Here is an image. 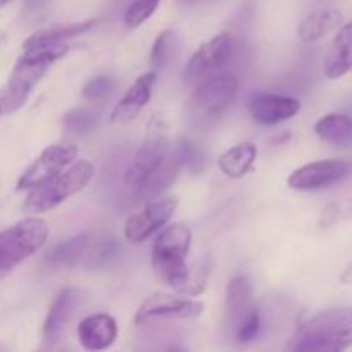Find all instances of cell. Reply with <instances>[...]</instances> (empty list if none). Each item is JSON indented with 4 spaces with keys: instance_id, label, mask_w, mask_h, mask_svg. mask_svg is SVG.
Listing matches in <instances>:
<instances>
[{
    "instance_id": "1",
    "label": "cell",
    "mask_w": 352,
    "mask_h": 352,
    "mask_svg": "<svg viewBox=\"0 0 352 352\" xmlns=\"http://www.w3.org/2000/svg\"><path fill=\"white\" fill-rule=\"evenodd\" d=\"M67 50L69 47L65 43L23 48V54L17 58L9 79L0 88V117L17 112L28 102L31 91L40 82L48 67L64 57Z\"/></svg>"
},
{
    "instance_id": "2",
    "label": "cell",
    "mask_w": 352,
    "mask_h": 352,
    "mask_svg": "<svg viewBox=\"0 0 352 352\" xmlns=\"http://www.w3.org/2000/svg\"><path fill=\"white\" fill-rule=\"evenodd\" d=\"M352 346V306L318 313L298 327L291 349L336 352Z\"/></svg>"
},
{
    "instance_id": "3",
    "label": "cell",
    "mask_w": 352,
    "mask_h": 352,
    "mask_svg": "<svg viewBox=\"0 0 352 352\" xmlns=\"http://www.w3.org/2000/svg\"><path fill=\"white\" fill-rule=\"evenodd\" d=\"M191 229L184 223H172L162 230L153 243L151 250V265L157 277L165 285L182 294L189 278L191 265L186 256L191 248Z\"/></svg>"
},
{
    "instance_id": "4",
    "label": "cell",
    "mask_w": 352,
    "mask_h": 352,
    "mask_svg": "<svg viewBox=\"0 0 352 352\" xmlns=\"http://www.w3.org/2000/svg\"><path fill=\"white\" fill-rule=\"evenodd\" d=\"M95 175V165L88 160L72 162L67 168L58 172L43 184L30 189L23 205V212L28 215L45 213L55 206L62 205L65 199L82 191Z\"/></svg>"
},
{
    "instance_id": "5",
    "label": "cell",
    "mask_w": 352,
    "mask_h": 352,
    "mask_svg": "<svg viewBox=\"0 0 352 352\" xmlns=\"http://www.w3.org/2000/svg\"><path fill=\"white\" fill-rule=\"evenodd\" d=\"M239 93V79L234 72H219L195 88L188 102L189 120L198 127L215 124L230 109Z\"/></svg>"
},
{
    "instance_id": "6",
    "label": "cell",
    "mask_w": 352,
    "mask_h": 352,
    "mask_svg": "<svg viewBox=\"0 0 352 352\" xmlns=\"http://www.w3.org/2000/svg\"><path fill=\"white\" fill-rule=\"evenodd\" d=\"M48 237V223L38 217L19 220L0 230V282L24 260L36 253Z\"/></svg>"
},
{
    "instance_id": "7",
    "label": "cell",
    "mask_w": 352,
    "mask_h": 352,
    "mask_svg": "<svg viewBox=\"0 0 352 352\" xmlns=\"http://www.w3.org/2000/svg\"><path fill=\"white\" fill-rule=\"evenodd\" d=\"M168 153V136L167 126L162 119H151V122L146 127V136L143 143L138 148L136 155L131 160L129 167L126 168L124 174V182L129 188H140L144 184L148 177L153 174Z\"/></svg>"
},
{
    "instance_id": "8",
    "label": "cell",
    "mask_w": 352,
    "mask_h": 352,
    "mask_svg": "<svg viewBox=\"0 0 352 352\" xmlns=\"http://www.w3.org/2000/svg\"><path fill=\"white\" fill-rule=\"evenodd\" d=\"M234 52L232 38L227 33H220L212 40L203 43L189 58L184 69V82L189 88H198L201 82L219 74L220 69L230 60Z\"/></svg>"
},
{
    "instance_id": "9",
    "label": "cell",
    "mask_w": 352,
    "mask_h": 352,
    "mask_svg": "<svg viewBox=\"0 0 352 352\" xmlns=\"http://www.w3.org/2000/svg\"><path fill=\"white\" fill-rule=\"evenodd\" d=\"M205 305L195 299H189V296L182 294H167V292H155L150 294L141 306L138 308L134 323L144 325L153 320H195L203 315Z\"/></svg>"
},
{
    "instance_id": "10",
    "label": "cell",
    "mask_w": 352,
    "mask_h": 352,
    "mask_svg": "<svg viewBox=\"0 0 352 352\" xmlns=\"http://www.w3.org/2000/svg\"><path fill=\"white\" fill-rule=\"evenodd\" d=\"M78 157V146L74 143H57L45 148L36 160L21 174L17 181V191L33 189L43 184L72 164Z\"/></svg>"
},
{
    "instance_id": "11",
    "label": "cell",
    "mask_w": 352,
    "mask_h": 352,
    "mask_svg": "<svg viewBox=\"0 0 352 352\" xmlns=\"http://www.w3.org/2000/svg\"><path fill=\"white\" fill-rule=\"evenodd\" d=\"M349 172L351 165L344 160H318L296 168L287 184L296 191H320L346 179Z\"/></svg>"
},
{
    "instance_id": "12",
    "label": "cell",
    "mask_w": 352,
    "mask_h": 352,
    "mask_svg": "<svg viewBox=\"0 0 352 352\" xmlns=\"http://www.w3.org/2000/svg\"><path fill=\"white\" fill-rule=\"evenodd\" d=\"M177 198H165L150 203L141 212L134 213L127 219L124 226V236L129 243L141 244L153 236L157 230L164 229L168 220L177 210Z\"/></svg>"
},
{
    "instance_id": "13",
    "label": "cell",
    "mask_w": 352,
    "mask_h": 352,
    "mask_svg": "<svg viewBox=\"0 0 352 352\" xmlns=\"http://www.w3.org/2000/svg\"><path fill=\"white\" fill-rule=\"evenodd\" d=\"M251 117L263 126H275L291 119L301 110V103L294 96L256 93L248 102Z\"/></svg>"
},
{
    "instance_id": "14",
    "label": "cell",
    "mask_w": 352,
    "mask_h": 352,
    "mask_svg": "<svg viewBox=\"0 0 352 352\" xmlns=\"http://www.w3.org/2000/svg\"><path fill=\"white\" fill-rule=\"evenodd\" d=\"M157 82V72L150 71L144 72L143 76L136 79L129 86L122 98L119 100L110 113V122L112 124H127L136 119L141 113V110L148 105L153 93V86Z\"/></svg>"
},
{
    "instance_id": "15",
    "label": "cell",
    "mask_w": 352,
    "mask_h": 352,
    "mask_svg": "<svg viewBox=\"0 0 352 352\" xmlns=\"http://www.w3.org/2000/svg\"><path fill=\"white\" fill-rule=\"evenodd\" d=\"M79 301H81V292L78 289L65 287L58 292L45 318L43 337L48 344L60 342L64 333L67 332L69 323L74 318Z\"/></svg>"
},
{
    "instance_id": "16",
    "label": "cell",
    "mask_w": 352,
    "mask_h": 352,
    "mask_svg": "<svg viewBox=\"0 0 352 352\" xmlns=\"http://www.w3.org/2000/svg\"><path fill=\"white\" fill-rule=\"evenodd\" d=\"M117 322L107 313H95L78 325V340L86 351H105L116 342Z\"/></svg>"
},
{
    "instance_id": "17",
    "label": "cell",
    "mask_w": 352,
    "mask_h": 352,
    "mask_svg": "<svg viewBox=\"0 0 352 352\" xmlns=\"http://www.w3.org/2000/svg\"><path fill=\"white\" fill-rule=\"evenodd\" d=\"M253 309V287L250 278L246 275H236L229 280L226 294L227 325L234 333Z\"/></svg>"
},
{
    "instance_id": "18",
    "label": "cell",
    "mask_w": 352,
    "mask_h": 352,
    "mask_svg": "<svg viewBox=\"0 0 352 352\" xmlns=\"http://www.w3.org/2000/svg\"><path fill=\"white\" fill-rule=\"evenodd\" d=\"M323 71L329 79H340L352 71V21L340 28L330 43Z\"/></svg>"
},
{
    "instance_id": "19",
    "label": "cell",
    "mask_w": 352,
    "mask_h": 352,
    "mask_svg": "<svg viewBox=\"0 0 352 352\" xmlns=\"http://www.w3.org/2000/svg\"><path fill=\"white\" fill-rule=\"evenodd\" d=\"M182 165H186V158L181 143H179L175 150H168V153L165 155V158L162 160V164L158 165L157 170L144 181V184H141L140 188H138L140 189L141 198H155V196L160 195V192L164 191L167 186H170L172 181L177 177V172L181 170Z\"/></svg>"
},
{
    "instance_id": "20",
    "label": "cell",
    "mask_w": 352,
    "mask_h": 352,
    "mask_svg": "<svg viewBox=\"0 0 352 352\" xmlns=\"http://www.w3.org/2000/svg\"><path fill=\"white\" fill-rule=\"evenodd\" d=\"M89 241H91V234L81 232L78 236H72L69 239L54 244L45 253V263L55 268L74 267V265L81 263L89 246Z\"/></svg>"
},
{
    "instance_id": "21",
    "label": "cell",
    "mask_w": 352,
    "mask_h": 352,
    "mask_svg": "<svg viewBox=\"0 0 352 352\" xmlns=\"http://www.w3.org/2000/svg\"><path fill=\"white\" fill-rule=\"evenodd\" d=\"M340 23H342L340 10L332 9V7L313 10L299 23L298 36L306 43H311V41L322 40L323 36L332 33L340 26Z\"/></svg>"
},
{
    "instance_id": "22",
    "label": "cell",
    "mask_w": 352,
    "mask_h": 352,
    "mask_svg": "<svg viewBox=\"0 0 352 352\" xmlns=\"http://www.w3.org/2000/svg\"><path fill=\"white\" fill-rule=\"evenodd\" d=\"M95 24V21L86 19L79 23H67V24H55V26L43 28L31 34L23 43V48H38V47H50V45L65 43L67 40H72L76 36H81L86 31H89Z\"/></svg>"
},
{
    "instance_id": "23",
    "label": "cell",
    "mask_w": 352,
    "mask_h": 352,
    "mask_svg": "<svg viewBox=\"0 0 352 352\" xmlns=\"http://www.w3.org/2000/svg\"><path fill=\"white\" fill-rule=\"evenodd\" d=\"M258 150L253 143H239L229 148L219 157V167L227 177L241 179L253 168Z\"/></svg>"
},
{
    "instance_id": "24",
    "label": "cell",
    "mask_w": 352,
    "mask_h": 352,
    "mask_svg": "<svg viewBox=\"0 0 352 352\" xmlns=\"http://www.w3.org/2000/svg\"><path fill=\"white\" fill-rule=\"evenodd\" d=\"M315 133L327 143L337 144V146H351L352 119L344 113H329L316 122Z\"/></svg>"
},
{
    "instance_id": "25",
    "label": "cell",
    "mask_w": 352,
    "mask_h": 352,
    "mask_svg": "<svg viewBox=\"0 0 352 352\" xmlns=\"http://www.w3.org/2000/svg\"><path fill=\"white\" fill-rule=\"evenodd\" d=\"M120 253V243L112 236L89 241L82 263L88 268H103L112 263Z\"/></svg>"
},
{
    "instance_id": "26",
    "label": "cell",
    "mask_w": 352,
    "mask_h": 352,
    "mask_svg": "<svg viewBox=\"0 0 352 352\" xmlns=\"http://www.w3.org/2000/svg\"><path fill=\"white\" fill-rule=\"evenodd\" d=\"M177 52H179L177 34L170 30L162 31V33L157 36V40H155L153 48H151V55H150L151 65H155V67L158 69L165 67V65H168L172 60H174Z\"/></svg>"
},
{
    "instance_id": "27",
    "label": "cell",
    "mask_w": 352,
    "mask_h": 352,
    "mask_svg": "<svg viewBox=\"0 0 352 352\" xmlns=\"http://www.w3.org/2000/svg\"><path fill=\"white\" fill-rule=\"evenodd\" d=\"M96 122H98V113L93 112L91 109H85V107L71 110L64 117L65 129L76 134L89 133L91 129H95Z\"/></svg>"
},
{
    "instance_id": "28",
    "label": "cell",
    "mask_w": 352,
    "mask_h": 352,
    "mask_svg": "<svg viewBox=\"0 0 352 352\" xmlns=\"http://www.w3.org/2000/svg\"><path fill=\"white\" fill-rule=\"evenodd\" d=\"M162 0H133L124 14V23L127 28H140L141 24L146 23L155 10L158 9Z\"/></svg>"
},
{
    "instance_id": "29",
    "label": "cell",
    "mask_w": 352,
    "mask_h": 352,
    "mask_svg": "<svg viewBox=\"0 0 352 352\" xmlns=\"http://www.w3.org/2000/svg\"><path fill=\"white\" fill-rule=\"evenodd\" d=\"M116 79L110 76H95L82 86V96L88 100H103L116 89Z\"/></svg>"
},
{
    "instance_id": "30",
    "label": "cell",
    "mask_w": 352,
    "mask_h": 352,
    "mask_svg": "<svg viewBox=\"0 0 352 352\" xmlns=\"http://www.w3.org/2000/svg\"><path fill=\"white\" fill-rule=\"evenodd\" d=\"M261 329V315L256 308L246 316L243 323L236 330V340L239 344H250L251 340L256 339Z\"/></svg>"
},
{
    "instance_id": "31",
    "label": "cell",
    "mask_w": 352,
    "mask_h": 352,
    "mask_svg": "<svg viewBox=\"0 0 352 352\" xmlns=\"http://www.w3.org/2000/svg\"><path fill=\"white\" fill-rule=\"evenodd\" d=\"M184 7H199V6H208V3L219 2V0H179Z\"/></svg>"
},
{
    "instance_id": "32",
    "label": "cell",
    "mask_w": 352,
    "mask_h": 352,
    "mask_svg": "<svg viewBox=\"0 0 352 352\" xmlns=\"http://www.w3.org/2000/svg\"><path fill=\"white\" fill-rule=\"evenodd\" d=\"M340 282H342V284H346V285L352 284V263L346 268V270L342 272V275H340Z\"/></svg>"
}]
</instances>
